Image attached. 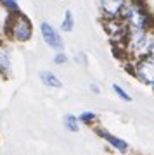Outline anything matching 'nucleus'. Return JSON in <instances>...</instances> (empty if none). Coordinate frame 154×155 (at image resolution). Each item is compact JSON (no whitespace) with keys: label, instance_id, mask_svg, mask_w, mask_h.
Listing matches in <instances>:
<instances>
[{"label":"nucleus","instance_id":"obj_1","mask_svg":"<svg viewBox=\"0 0 154 155\" xmlns=\"http://www.w3.org/2000/svg\"><path fill=\"white\" fill-rule=\"evenodd\" d=\"M120 19L128 29L154 31V16L151 14L144 0H127Z\"/></svg>","mask_w":154,"mask_h":155},{"label":"nucleus","instance_id":"obj_2","mask_svg":"<svg viewBox=\"0 0 154 155\" xmlns=\"http://www.w3.org/2000/svg\"><path fill=\"white\" fill-rule=\"evenodd\" d=\"M33 22L23 11L7 14L2 24V38L9 43H26L33 38Z\"/></svg>","mask_w":154,"mask_h":155},{"label":"nucleus","instance_id":"obj_3","mask_svg":"<svg viewBox=\"0 0 154 155\" xmlns=\"http://www.w3.org/2000/svg\"><path fill=\"white\" fill-rule=\"evenodd\" d=\"M154 31H142V29H128L123 41L120 43V54L127 61L144 59L149 55V48L152 43Z\"/></svg>","mask_w":154,"mask_h":155},{"label":"nucleus","instance_id":"obj_4","mask_svg":"<svg viewBox=\"0 0 154 155\" xmlns=\"http://www.w3.org/2000/svg\"><path fill=\"white\" fill-rule=\"evenodd\" d=\"M128 67L130 72L133 74L135 79H138L140 83L147 84L154 90V61L149 57L144 59H135V61H128Z\"/></svg>","mask_w":154,"mask_h":155},{"label":"nucleus","instance_id":"obj_5","mask_svg":"<svg viewBox=\"0 0 154 155\" xmlns=\"http://www.w3.org/2000/svg\"><path fill=\"white\" fill-rule=\"evenodd\" d=\"M38 28H40V35H42V38H44L47 47H50V48L55 50V52L64 50V40H62L61 33L50 24V22H47V21L40 22Z\"/></svg>","mask_w":154,"mask_h":155},{"label":"nucleus","instance_id":"obj_6","mask_svg":"<svg viewBox=\"0 0 154 155\" xmlns=\"http://www.w3.org/2000/svg\"><path fill=\"white\" fill-rule=\"evenodd\" d=\"M127 0H97L99 14L102 19H118Z\"/></svg>","mask_w":154,"mask_h":155},{"label":"nucleus","instance_id":"obj_7","mask_svg":"<svg viewBox=\"0 0 154 155\" xmlns=\"http://www.w3.org/2000/svg\"><path fill=\"white\" fill-rule=\"evenodd\" d=\"M102 24H104L106 33L109 35L111 41H114V43L120 45L128 31V28L123 24V21H121L120 17L118 19H102Z\"/></svg>","mask_w":154,"mask_h":155},{"label":"nucleus","instance_id":"obj_8","mask_svg":"<svg viewBox=\"0 0 154 155\" xmlns=\"http://www.w3.org/2000/svg\"><path fill=\"white\" fill-rule=\"evenodd\" d=\"M12 74V50L9 41L0 38V78L7 79Z\"/></svg>","mask_w":154,"mask_h":155},{"label":"nucleus","instance_id":"obj_9","mask_svg":"<svg viewBox=\"0 0 154 155\" xmlns=\"http://www.w3.org/2000/svg\"><path fill=\"white\" fill-rule=\"evenodd\" d=\"M95 133L99 134L100 138L104 140L106 143L111 145V148H114L116 152H121V153H127L128 152V143L125 141L123 138H118V136H114L113 133H109L107 129H104V127H95Z\"/></svg>","mask_w":154,"mask_h":155},{"label":"nucleus","instance_id":"obj_10","mask_svg":"<svg viewBox=\"0 0 154 155\" xmlns=\"http://www.w3.org/2000/svg\"><path fill=\"white\" fill-rule=\"evenodd\" d=\"M40 81H42L47 88H62V81L50 71H42L40 72Z\"/></svg>","mask_w":154,"mask_h":155},{"label":"nucleus","instance_id":"obj_11","mask_svg":"<svg viewBox=\"0 0 154 155\" xmlns=\"http://www.w3.org/2000/svg\"><path fill=\"white\" fill-rule=\"evenodd\" d=\"M62 122H64V127H66L69 133H78L80 131V121H78L76 116H73V114H66V116L62 117Z\"/></svg>","mask_w":154,"mask_h":155},{"label":"nucleus","instance_id":"obj_12","mask_svg":"<svg viewBox=\"0 0 154 155\" xmlns=\"http://www.w3.org/2000/svg\"><path fill=\"white\" fill-rule=\"evenodd\" d=\"M73 28H75V16H73V12L69 9L64 11V17H62V21H61V31H64V33H71Z\"/></svg>","mask_w":154,"mask_h":155},{"label":"nucleus","instance_id":"obj_13","mask_svg":"<svg viewBox=\"0 0 154 155\" xmlns=\"http://www.w3.org/2000/svg\"><path fill=\"white\" fill-rule=\"evenodd\" d=\"M0 9H4L5 14H17L21 12V5L17 0H0Z\"/></svg>","mask_w":154,"mask_h":155},{"label":"nucleus","instance_id":"obj_14","mask_svg":"<svg viewBox=\"0 0 154 155\" xmlns=\"http://www.w3.org/2000/svg\"><path fill=\"white\" fill-rule=\"evenodd\" d=\"M97 114H95L94 110H83L80 116H78V121H80V124H85V126H92V124H95L97 122Z\"/></svg>","mask_w":154,"mask_h":155},{"label":"nucleus","instance_id":"obj_15","mask_svg":"<svg viewBox=\"0 0 154 155\" xmlns=\"http://www.w3.org/2000/svg\"><path fill=\"white\" fill-rule=\"evenodd\" d=\"M111 88H113V91L116 93V97H120V100H123V102H132V97L128 95V91L125 88H121L118 83H113Z\"/></svg>","mask_w":154,"mask_h":155},{"label":"nucleus","instance_id":"obj_16","mask_svg":"<svg viewBox=\"0 0 154 155\" xmlns=\"http://www.w3.org/2000/svg\"><path fill=\"white\" fill-rule=\"evenodd\" d=\"M68 61H69V57L64 54V50H61V52H57V54L54 55V64L55 66H64Z\"/></svg>","mask_w":154,"mask_h":155},{"label":"nucleus","instance_id":"obj_17","mask_svg":"<svg viewBox=\"0 0 154 155\" xmlns=\"http://www.w3.org/2000/svg\"><path fill=\"white\" fill-rule=\"evenodd\" d=\"M90 91H92V93H95V95H99V93H100V88H99V84L92 83V84H90Z\"/></svg>","mask_w":154,"mask_h":155},{"label":"nucleus","instance_id":"obj_18","mask_svg":"<svg viewBox=\"0 0 154 155\" xmlns=\"http://www.w3.org/2000/svg\"><path fill=\"white\" fill-rule=\"evenodd\" d=\"M147 57L154 61V38H152V43H151V48H149V55Z\"/></svg>","mask_w":154,"mask_h":155},{"label":"nucleus","instance_id":"obj_19","mask_svg":"<svg viewBox=\"0 0 154 155\" xmlns=\"http://www.w3.org/2000/svg\"><path fill=\"white\" fill-rule=\"evenodd\" d=\"M85 61H87V55H85L83 52H82V54H78V55H76V62H85Z\"/></svg>","mask_w":154,"mask_h":155}]
</instances>
